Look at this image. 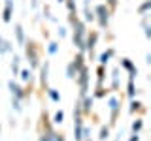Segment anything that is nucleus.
I'll return each mask as SVG.
<instances>
[{
    "label": "nucleus",
    "mask_w": 151,
    "mask_h": 141,
    "mask_svg": "<svg viewBox=\"0 0 151 141\" xmlns=\"http://www.w3.org/2000/svg\"><path fill=\"white\" fill-rule=\"evenodd\" d=\"M74 45L79 51H85V25L81 21H74Z\"/></svg>",
    "instance_id": "obj_1"
},
{
    "label": "nucleus",
    "mask_w": 151,
    "mask_h": 141,
    "mask_svg": "<svg viewBox=\"0 0 151 141\" xmlns=\"http://www.w3.org/2000/svg\"><path fill=\"white\" fill-rule=\"evenodd\" d=\"M74 137L76 141L83 139V124H81V107H76L74 111Z\"/></svg>",
    "instance_id": "obj_2"
},
{
    "label": "nucleus",
    "mask_w": 151,
    "mask_h": 141,
    "mask_svg": "<svg viewBox=\"0 0 151 141\" xmlns=\"http://www.w3.org/2000/svg\"><path fill=\"white\" fill-rule=\"evenodd\" d=\"M94 13L98 15V23H100V26L106 28L108 26V21H110V9L104 6V4H100V6H96Z\"/></svg>",
    "instance_id": "obj_3"
},
{
    "label": "nucleus",
    "mask_w": 151,
    "mask_h": 141,
    "mask_svg": "<svg viewBox=\"0 0 151 141\" xmlns=\"http://www.w3.org/2000/svg\"><path fill=\"white\" fill-rule=\"evenodd\" d=\"M78 77V81H79V88H81V96H85L89 90V72H87V68H83L79 70V75H76Z\"/></svg>",
    "instance_id": "obj_4"
},
{
    "label": "nucleus",
    "mask_w": 151,
    "mask_h": 141,
    "mask_svg": "<svg viewBox=\"0 0 151 141\" xmlns=\"http://www.w3.org/2000/svg\"><path fill=\"white\" fill-rule=\"evenodd\" d=\"M27 58H28V62H30L32 68H36V66H38V51H36L34 43H28L27 45Z\"/></svg>",
    "instance_id": "obj_5"
},
{
    "label": "nucleus",
    "mask_w": 151,
    "mask_h": 141,
    "mask_svg": "<svg viewBox=\"0 0 151 141\" xmlns=\"http://www.w3.org/2000/svg\"><path fill=\"white\" fill-rule=\"evenodd\" d=\"M12 13H13V0H6V8H4V13H2L4 23L12 21Z\"/></svg>",
    "instance_id": "obj_6"
},
{
    "label": "nucleus",
    "mask_w": 151,
    "mask_h": 141,
    "mask_svg": "<svg viewBox=\"0 0 151 141\" xmlns=\"http://www.w3.org/2000/svg\"><path fill=\"white\" fill-rule=\"evenodd\" d=\"M121 66H123V68H127V70H129V73H130V75H129V79H134V75L138 73V70H136V66L132 64L129 58H123V60H121Z\"/></svg>",
    "instance_id": "obj_7"
},
{
    "label": "nucleus",
    "mask_w": 151,
    "mask_h": 141,
    "mask_svg": "<svg viewBox=\"0 0 151 141\" xmlns=\"http://www.w3.org/2000/svg\"><path fill=\"white\" fill-rule=\"evenodd\" d=\"M8 87H9V90H12L13 98L21 100V98H23V88L19 87V85H15V81H9V83H8Z\"/></svg>",
    "instance_id": "obj_8"
},
{
    "label": "nucleus",
    "mask_w": 151,
    "mask_h": 141,
    "mask_svg": "<svg viewBox=\"0 0 151 141\" xmlns=\"http://www.w3.org/2000/svg\"><path fill=\"white\" fill-rule=\"evenodd\" d=\"M96 34H91L87 38V40H85V49L89 51V53H93V49H94V43H96Z\"/></svg>",
    "instance_id": "obj_9"
},
{
    "label": "nucleus",
    "mask_w": 151,
    "mask_h": 141,
    "mask_svg": "<svg viewBox=\"0 0 151 141\" xmlns=\"http://www.w3.org/2000/svg\"><path fill=\"white\" fill-rule=\"evenodd\" d=\"M110 111H111V119H115L117 117V111H119V102H117V98H110Z\"/></svg>",
    "instance_id": "obj_10"
},
{
    "label": "nucleus",
    "mask_w": 151,
    "mask_h": 141,
    "mask_svg": "<svg viewBox=\"0 0 151 141\" xmlns=\"http://www.w3.org/2000/svg\"><path fill=\"white\" fill-rule=\"evenodd\" d=\"M15 36H17V43L19 45H25V32H23V26L21 25L15 26Z\"/></svg>",
    "instance_id": "obj_11"
},
{
    "label": "nucleus",
    "mask_w": 151,
    "mask_h": 141,
    "mask_svg": "<svg viewBox=\"0 0 151 141\" xmlns=\"http://www.w3.org/2000/svg\"><path fill=\"white\" fill-rule=\"evenodd\" d=\"M8 51H12V45H9V41H6L4 38H0V55H6Z\"/></svg>",
    "instance_id": "obj_12"
},
{
    "label": "nucleus",
    "mask_w": 151,
    "mask_h": 141,
    "mask_svg": "<svg viewBox=\"0 0 151 141\" xmlns=\"http://www.w3.org/2000/svg\"><path fill=\"white\" fill-rule=\"evenodd\" d=\"M91 107H93V98H89V96H85V100H83V107H81V111H83V113H89V111H91Z\"/></svg>",
    "instance_id": "obj_13"
},
{
    "label": "nucleus",
    "mask_w": 151,
    "mask_h": 141,
    "mask_svg": "<svg viewBox=\"0 0 151 141\" xmlns=\"http://www.w3.org/2000/svg\"><path fill=\"white\" fill-rule=\"evenodd\" d=\"M93 19H94V13L91 11V9H89V0H85V21L91 23Z\"/></svg>",
    "instance_id": "obj_14"
},
{
    "label": "nucleus",
    "mask_w": 151,
    "mask_h": 141,
    "mask_svg": "<svg viewBox=\"0 0 151 141\" xmlns=\"http://www.w3.org/2000/svg\"><path fill=\"white\" fill-rule=\"evenodd\" d=\"M76 75H78V70H76V68H74V64L70 62V64H68V68H66V77H68V79H74Z\"/></svg>",
    "instance_id": "obj_15"
},
{
    "label": "nucleus",
    "mask_w": 151,
    "mask_h": 141,
    "mask_svg": "<svg viewBox=\"0 0 151 141\" xmlns=\"http://www.w3.org/2000/svg\"><path fill=\"white\" fill-rule=\"evenodd\" d=\"M72 64H74V68L78 70V73H79V70L83 68V55H78V56H76V60H74Z\"/></svg>",
    "instance_id": "obj_16"
},
{
    "label": "nucleus",
    "mask_w": 151,
    "mask_h": 141,
    "mask_svg": "<svg viewBox=\"0 0 151 141\" xmlns=\"http://www.w3.org/2000/svg\"><path fill=\"white\" fill-rule=\"evenodd\" d=\"M47 73H49V62H45L42 66V85H45L47 81Z\"/></svg>",
    "instance_id": "obj_17"
},
{
    "label": "nucleus",
    "mask_w": 151,
    "mask_h": 141,
    "mask_svg": "<svg viewBox=\"0 0 151 141\" xmlns=\"http://www.w3.org/2000/svg\"><path fill=\"white\" fill-rule=\"evenodd\" d=\"M111 87L113 88L119 87V70H113V73H111Z\"/></svg>",
    "instance_id": "obj_18"
},
{
    "label": "nucleus",
    "mask_w": 151,
    "mask_h": 141,
    "mask_svg": "<svg viewBox=\"0 0 151 141\" xmlns=\"http://www.w3.org/2000/svg\"><path fill=\"white\" fill-rule=\"evenodd\" d=\"M111 55H113V51H111V49H110V51H106V53H102V55H100V64H102V66H104V64H108V60H110V56H111Z\"/></svg>",
    "instance_id": "obj_19"
},
{
    "label": "nucleus",
    "mask_w": 151,
    "mask_h": 141,
    "mask_svg": "<svg viewBox=\"0 0 151 141\" xmlns=\"http://www.w3.org/2000/svg\"><path fill=\"white\" fill-rule=\"evenodd\" d=\"M149 9H151V2H149V0H147V2H144V4H142V6L138 8V11L142 13V15H145V13H147Z\"/></svg>",
    "instance_id": "obj_20"
},
{
    "label": "nucleus",
    "mask_w": 151,
    "mask_h": 141,
    "mask_svg": "<svg viewBox=\"0 0 151 141\" xmlns=\"http://www.w3.org/2000/svg\"><path fill=\"white\" fill-rule=\"evenodd\" d=\"M42 141H57V134H53V132H47V134H44V137H42Z\"/></svg>",
    "instance_id": "obj_21"
},
{
    "label": "nucleus",
    "mask_w": 151,
    "mask_h": 141,
    "mask_svg": "<svg viewBox=\"0 0 151 141\" xmlns=\"http://www.w3.org/2000/svg\"><path fill=\"white\" fill-rule=\"evenodd\" d=\"M12 72H13V75H19V58H17V56L13 58V62H12Z\"/></svg>",
    "instance_id": "obj_22"
},
{
    "label": "nucleus",
    "mask_w": 151,
    "mask_h": 141,
    "mask_svg": "<svg viewBox=\"0 0 151 141\" xmlns=\"http://www.w3.org/2000/svg\"><path fill=\"white\" fill-rule=\"evenodd\" d=\"M66 4H68V11H70V15H76V2L74 0H64Z\"/></svg>",
    "instance_id": "obj_23"
},
{
    "label": "nucleus",
    "mask_w": 151,
    "mask_h": 141,
    "mask_svg": "<svg viewBox=\"0 0 151 141\" xmlns=\"http://www.w3.org/2000/svg\"><path fill=\"white\" fill-rule=\"evenodd\" d=\"M134 94H136V88H134V79H129V96H130V98H134Z\"/></svg>",
    "instance_id": "obj_24"
},
{
    "label": "nucleus",
    "mask_w": 151,
    "mask_h": 141,
    "mask_svg": "<svg viewBox=\"0 0 151 141\" xmlns=\"http://www.w3.org/2000/svg\"><path fill=\"white\" fill-rule=\"evenodd\" d=\"M63 120H64V113L63 111H57L55 113V124H63Z\"/></svg>",
    "instance_id": "obj_25"
},
{
    "label": "nucleus",
    "mask_w": 151,
    "mask_h": 141,
    "mask_svg": "<svg viewBox=\"0 0 151 141\" xmlns=\"http://www.w3.org/2000/svg\"><path fill=\"white\" fill-rule=\"evenodd\" d=\"M140 130H142V120L138 119V120H134V122H132V132H134V134H138Z\"/></svg>",
    "instance_id": "obj_26"
},
{
    "label": "nucleus",
    "mask_w": 151,
    "mask_h": 141,
    "mask_svg": "<svg viewBox=\"0 0 151 141\" xmlns=\"http://www.w3.org/2000/svg\"><path fill=\"white\" fill-rule=\"evenodd\" d=\"M108 135H110V130H108V126H102V130H100V135H98V137H100V139L104 141V139H108Z\"/></svg>",
    "instance_id": "obj_27"
},
{
    "label": "nucleus",
    "mask_w": 151,
    "mask_h": 141,
    "mask_svg": "<svg viewBox=\"0 0 151 141\" xmlns=\"http://www.w3.org/2000/svg\"><path fill=\"white\" fill-rule=\"evenodd\" d=\"M49 98H51L53 102H59V100H60V94L57 92V90H53V88H51V90H49Z\"/></svg>",
    "instance_id": "obj_28"
},
{
    "label": "nucleus",
    "mask_w": 151,
    "mask_h": 141,
    "mask_svg": "<svg viewBox=\"0 0 151 141\" xmlns=\"http://www.w3.org/2000/svg\"><path fill=\"white\" fill-rule=\"evenodd\" d=\"M21 79H23V81H30V72H28V70H23V72H21Z\"/></svg>",
    "instance_id": "obj_29"
},
{
    "label": "nucleus",
    "mask_w": 151,
    "mask_h": 141,
    "mask_svg": "<svg viewBox=\"0 0 151 141\" xmlns=\"http://www.w3.org/2000/svg\"><path fill=\"white\" fill-rule=\"evenodd\" d=\"M57 49H59V45H57L55 41H51V43H49V53H51V55H55V53H57Z\"/></svg>",
    "instance_id": "obj_30"
},
{
    "label": "nucleus",
    "mask_w": 151,
    "mask_h": 141,
    "mask_svg": "<svg viewBox=\"0 0 151 141\" xmlns=\"http://www.w3.org/2000/svg\"><path fill=\"white\" fill-rule=\"evenodd\" d=\"M140 105H142L140 102H132V103H130V113H134L136 109H140Z\"/></svg>",
    "instance_id": "obj_31"
},
{
    "label": "nucleus",
    "mask_w": 151,
    "mask_h": 141,
    "mask_svg": "<svg viewBox=\"0 0 151 141\" xmlns=\"http://www.w3.org/2000/svg\"><path fill=\"white\" fill-rule=\"evenodd\" d=\"M13 109H15V111H21V102H19L17 98H13Z\"/></svg>",
    "instance_id": "obj_32"
},
{
    "label": "nucleus",
    "mask_w": 151,
    "mask_h": 141,
    "mask_svg": "<svg viewBox=\"0 0 151 141\" xmlns=\"http://www.w3.org/2000/svg\"><path fill=\"white\" fill-rule=\"evenodd\" d=\"M102 79H104V68H100V70H98V81L102 83Z\"/></svg>",
    "instance_id": "obj_33"
},
{
    "label": "nucleus",
    "mask_w": 151,
    "mask_h": 141,
    "mask_svg": "<svg viewBox=\"0 0 151 141\" xmlns=\"http://www.w3.org/2000/svg\"><path fill=\"white\" fill-rule=\"evenodd\" d=\"M59 36H60V38L66 36V28H59Z\"/></svg>",
    "instance_id": "obj_34"
},
{
    "label": "nucleus",
    "mask_w": 151,
    "mask_h": 141,
    "mask_svg": "<svg viewBox=\"0 0 151 141\" xmlns=\"http://www.w3.org/2000/svg\"><path fill=\"white\" fill-rule=\"evenodd\" d=\"M129 141H140V137H138V134H134V135H132V137H130Z\"/></svg>",
    "instance_id": "obj_35"
},
{
    "label": "nucleus",
    "mask_w": 151,
    "mask_h": 141,
    "mask_svg": "<svg viewBox=\"0 0 151 141\" xmlns=\"http://www.w3.org/2000/svg\"><path fill=\"white\" fill-rule=\"evenodd\" d=\"M108 2H110V6H115V4H117V0H108Z\"/></svg>",
    "instance_id": "obj_36"
},
{
    "label": "nucleus",
    "mask_w": 151,
    "mask_h": 141,
    "mask_svg": "<svg viewBox=\"0 0 151 141\" xmlns=\"http://www.w3.org/2000/svg\"><path fill=\"white\" fill-rule=\"evenodd\" d=\"M30 4H32V8H36V6H38V0H32Z\"/></svg>",
    "instance_id": "obj_37"
},
{
    "label": "nucleus",
    "mask_w": 151,
    "mask_h": 141,
    "mask_svg": "<svg viewBox=\"0 0 151 141\" xmlns=\"http://www.w3.org/2000/svg\"><path fill=\"white\" fill-rule=\"evenodd\" d=\"M59 2H64V0H59Z\"/></svg>",
    "instance_id": "obj_38"
}]
</instances>
